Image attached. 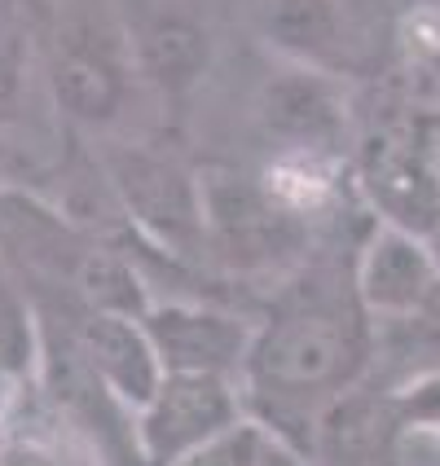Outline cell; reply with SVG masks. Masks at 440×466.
<instances>
[{"label":"cell","mask_w":440,"mask_h":466,"mask_svg":"<svg viewBox=\"0 0 440 466\" xmlns=\"http://www.w3.org/2000/svg\"><path fill=\"white\" fill-rule=\"evenodd\" d=\"M436 286H440L436 256H432V247L418 233L379 225L374 238L362 247L353 290H357L365 312H379V317L418 312L432 299Z\"/></svg>","instance_id":"cell-12"},{"label":"cell","mask_w":440,"mask_h":466,"mask_svg":"<svg viewBox=\"0 0 440 466\" xmlns=\"http://www.w3.org/2000/svg\"><path fill=\"white\" fill-rule=\"evenodd\" d=\"M242 422H247V405L233 379L163 374L155 400L137 414V441L150 466H172Z\"/></svg>","instance_id":"cell-7"},{"label":"cell","mask_w":440,"mask_h":466,"mask_svg":"<svg viewBox=\"0 0 440 466\" xmlns=\"http://www.w3.org/2000/svg\"><path fill=\"white\" fill-rule=\"evenodd\" d=\"M256 119L278 146L295 155H339L353 119L339 79L317 76L309 66H286L256 97Z\"/></svg>","instance_id":"cell-9"},{"label":"cell","mask_w":440,"mask_h":466,"mask_svg":"<svg viewBox=\"0 0 440 466\" xmlns=\"http://www.w3.org/2000/svg\"><path fill=\"white\" fill-rule=\"evenodd\" d=\"M264 466H309V462H304V453H300L295 444H282L273 431H269V453H264Z\"/></svg>","instance_id":"cell-18"},{"label":"cell","mask_w":440,"mask_h":466,"mask_svg":"<svg viewBox=\"0 0 440 466\" xmlns=\"http://www.w3.org/2000/svg\"><path fill=\"white\" fill-rule=\"evenodd\" d=\"M132 45L141 88L159 97H185L211 66V31L194 9L177 5H124L119 9Z\"/></svg>","instance_id":"cell-10"},{"label":"cell","mask_w":440,"mask_h":466,"mask_svg":"<svg viewBox=\"0 0 440 466\" xmlns=\"http://www.w3.org/2000/svg\"><path fill=\"white\" fill-rule=\"evenodd\" d=\"M392 405H396V418L410 422V427H440V374L418 379L414 388H405Z\"/></svg>","instance_id":"cell-17"},{"label":"cell","mask_w":440,"mask_h":466,"mask_svg":"<svg viewBox=\"0 0 440 466\" xmlns=\"http://www.w3.org/2000/svg\"><path fill=\"white\" fill-rule=\"evenodd\" d=\"M264 453H269V427H260V422L247 418L242 427H233L220 441L185 453L181 462L172 466H264Z\"/></svg>","instance_id":"cell-15"},{"label":"cell","mask_w":440,"mask_h":466,"mask_svg":"<svg viewBox=\"0 0 440 466\" xmlns=\"http://www.w3.org/2000/svg\"><path fill=\"white\" fill-rule=\"evenodd\" d=\"M71 286H79V299L88 304V312L146 321L155 309L141 273L119 251H106V247H88V256L79 259V268L71 273Z\"/></svg>","instance_id":"cell-14"},{"label":"cell","mask_w":440,"mask_h":466,"mask_svg":"<svg viewBox=\"0 0 440 466\" xmlns=\"http://www.w3.org/2000/svg\"><path fill=\"white\" fill-rule=\"evenodd\" d=\"M427 93H432V102H436V110H440V53L427 62Z\"/></svg>","instance_id":"cell-19"},{"label":"cell","mask_w":440,"mask_h":466,"mask_svg":"<svg viewBox=\"0 0 440 466\" xmlns=\"http://www.w3.org/2000/svg\"><path fill=\"white\" fill-rule=\"evenodd\" d=\"M40 357V326L18 295L5 299V370L14 379H23L26 370Z\"/></svg>","instance_id":"cell-16"},{"label":"cell","mask_w":440,"mask_h":466,"mask_svg":"<svg viewBox=\"0 0 440 466\" xmlns=\"http://www.w3.org/2000/svg\"><path fill=\"white\" fill-rule=\"evenodd\" d=\"M163 374L189 379H238L251 365L256 330L230 312L203 304H155L146 317Z\"/></svg>","instance_id":"cell-8"},{"label":"cell","mask_w":440,"mask_h":466,"mask_svg":"<svg viewBox=\"0 0 440 466\" xmlns=\"http://www.w3.org/2000/svg\"><path fill=\"white\" fill-rule=\"evenodd\" d=\"M102 172L115 189L119 216L132 220L150 247L181 259L208 256V220H203L199 172L181 167L163 150L132 146V141L106 146Z\"/></svg>","instance_id":"cell-5"},{"label":"cell","mask_w":440,"mask_h":466,"mask_svg":"<svg viewBox=\"0 0 440 466\" xmlns=\"http://www.w3.org/2000/svg\"><path fill=\"white\" fill-rule=\"evenodd\" d=\"M260 26L291 66L331 79L384 76L396 53V14L388 5H264Z\"/></svg>","instance_id":"cell-3"},{"label":"cell","mask_w":440,"mask_h":466,"mask_svg":"<svg viewBox=\"0 0 440 466\" xmlns=\"http://www.w3.org/2000/svg\"><path fill=\"white\" fill-rule=\"evenodd\" d=\"M76 348L84 357V370L97 379V388L115 396L124 410L141 414L155 400L159 383H163V365H159L146 321L88 312L76 335Z\"/></svg>","instance_id":"cell-11"},{"label":"cell","mask_w":440,"mask_h":466,"mask_svg":"<svg viewBox=\"0 0 440 466\" xmlns=\"http://www.w3.org/2000/svg\"><path fill=\"white\" fill-rule=\"evenodd\" d=\"M40 76L49 106L84 132H110L141 84L119 9L57 5L45 23Z\"/></svg>","instance_id":"cell-2"},{"label":"cell","mask_w":440,"mask_h":466,"mask_svg":"<svg viewBox=\"0 0 440 466\" xmlns=\"http://www.w3.org/2000/svg\"><path fill=\"white\" fill-rule=\"evenodd\" d=\"M396 422V405L343 391L317 414V458L322 466H384Z\"/></svg>","instance_id":"cell-13"},{"label":"cell","mask_w":440,"mask_h":466,"mask_svg":"<svg viewBox=\"0 0 440 466\" xmlns=\"http://www.w3.org/2000/svg\"><path fill=\"white\" fill-rule=\"evenodd\" d=\"M365 361V309L339 290H300L256 330L247 383L264 405L326 410Z\"/></svg>","instance_id":"cell-1"},{"label":"cell","mask_w":440,"mask_h":466,"mask_svg":"<svg viewBox=\"0 0 440 466\" xmlns=\"http://www.w3.org/2000/svg\"><path fill=\"white\" fill-rule=\"evenodd\" d=\"M203 185V220H208V256L233 273H269L304 251V220L273 185L233 167L199 172Z\"/></svg>","instance_id":"cell-4"},{"label":"cell","mask_w":440,"mask_h":466,"mask_svg":"<svg viewBox=\"0 0 440 466\" xmlns=\"http://www.w3.org/2000/svg\"><path fill=\"white\" fill-rule=\"evenodd\" d=\"M357 172L365 198L388 216L384 225L418 238L440 229V146L432 128H384L362 146Z\"/></svg>","instance_id":"cell-6"}]
</instances>
